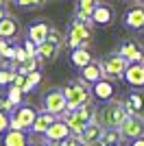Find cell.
Returning <instances> with one entry per match:
<instances>
[{"label":"cell","mask_w":144,"mask_h":146,"mask_svg":"<svg viewBox=\"0 0 144 146\" xmlns=\"http://www.w3.org/2000/svg\"><path fill=\"white\" fill-rule=\"evenodd\" d=\"M127 109L122 100H107V103L96 109L94 120L101 124L103 129H120V124L127 120Z\"/></svg>","instance_id":"1"},{"label":"cell","mask_w":144,"mask_h":146,"mask_svg":"<svg viewBox=\"0 0 144 146\" xmlns=\"http://www.w3.org/2000/svg\"><path fill=\"white\" fill-rule=\"evenodd\" d=\"M63 96H66L68 111L79 109V107H90V103H92V85H87L83 79L70 81V83L63 87Z\"/></svg>","instance_id":"2"},{"label":"cell","mask_w":144,"mask_h":146,"mask_svg":"<svg viewBox=\"0 0 144 146\" xmlns=\"http://www.w3.org/2000/svg\"><path fill=\"white\" fill-rule=\"evenodd\" d=\"M94 116H96V109H92V107H79V109L66 111L61 118H63L66 124L70 127L72 135H81V133H83V129L94 120Z\"/></svg>","instance_id":"3"},{"label":"cell","mask_w":144,"mask_h":146,"mask_svg":"<svg viewBox=\"0 0 144 146\" xmlns=\"http://www.w3.org/2000/svg\"><path fill=\"white\" fill-rule=\"evenodd\" d=\"M68 48H87L92 42V29L90 24H85V22H81V20H74L70 24V31H68Z\"/></svg>","instance_id":"4"},{"label":"cell","mask_w":144,"mask_h":146,"mask_svg":"<svg viewBox=\"0 0 144 146\" xmlns=\"http://www.w3.org/2000/svg\"><path fill=\"white\" fill-rule=\"evenodd\" d=\"M101 68H103V79L107 81H118V79H125V72L129 68V61L125 57H120L118 52H111L105 61H101Z\"/></svg>","instance_id":"5"},{"label":"cell","mask_w":144,"mask_h":146,"mask_svg":"<svg viewBox=\"0 0 144 146\" xmlns=\"http://www.w3.org/2000/svg\"><path fill=\"white\" fill-rule=\"evenodd\" d=\"M118 133L122 140H138L144 137V116H127V120L120 124Z\"/></svg>","instance_id":"6"},{"label":"cell","mask_w":144,"mask_h":146,"mask_svg":"<svg viewBox=\"0 0 144 146\" xmlns=\"http://www.w3.org/2000/svg\"><path fill=\"white\" fill-rule=\"evenodd\" d=\"M44 111L53 113V116L61 118L63 113L68 111V105H66V96H63V90H50L44 98Z\"/></svg>","instance_id":"7"},{"label":"cell","mask_w":144,"mask_h":146,"mask_svg":"<svg viewBox=\"0 0 144 146\" xmlns=\"http://www.w3.org/2000/svg\"><path fill=\"white\" fill-rule=\"evenodd\" d=\"M37 118V111L29 105H24L15 111V116H11V129H18V131H29L33 127V122Z\"/></svg>","instance_id":"8"},{"label":"cell","mask_w":144,"mask_h":146,"mask_svg":"<svg viewBox=\"0 0 144 146\" xmlns=\"http://www.w3.org/2000/svg\"><path fill=\"white\" fill-rule=\"evenodd\" d=\"M118 55L125 57L129 63H144V50L138 42H131V39H127V42L120 44L118 48Z\"/></svg>","instance_id":"9"},{"label":"cell","mask_w":144,"mask_h":146,"mask_svg":"<svg viewBox=\"0 0 144 146\" xmlns=\"http://www.w3.org/2000/svg\"><path fill=\"white\" fill-rule=\"evenodd\" d=\"M68 135H72V131H70V127L66 124V120L63 118H57V120L50 124V129L46 131V142L48 144H53V142H61V140H66Z\"/></svg>","instance_id":"10"},{"label":"cell","mask_w":144,"mask_h":146,"mask_svg":"<svg viewBox=\"0 0 144 146\" xmlns=\"http://www.w3.org/2000/svg\"><path fill=\"white\" fill-rule=\"evenodd\" d=\"M92 96L98 98V100H114L116 96V85H114V81H107V79H101L98 83H94L92 85Z\"/></svg>","instance_id":"11"},{"label":"cell","mask_w":144,"mask_h":146,"mask_svg":"<svg viewBox=\"0 0 144 146\" xmlns=\"http://www.w3.org/2000/svg\"><path fill=\"white\" fill-rule=\"evenodd\" d=\"M103 131H105V129H103L96 120H92L90 124L83 129V133L79 135V140H81V144H85V146H94V144H98V142H101Z\"/></svg>","instance_id":"12"},{"label":"cell","mask_w":144,"mask_h":146,"mask_svg":"<svg viewBox=\"0 0 144 146\" xmlns=\"http://www.w3.org/2000/svg\"><path fill=\"white\" fill-rule=\"evenodd\" d=\"M122 105H125V109H127L129 116H142V111H144V94L131 92V94L125 96Z\"/></svg>","instance_id":"13"},{"label":"cell","mask_w":144,"mask_h":146,"mask_svg":"<svg viewBox=\"0 0 144 146\" xmlns=\"http://www.w3.org/2000/svg\"><path fill=\"white\" fill-rule=\"evenodd\" d=\"M125 26L127 29H133V31H144V7H131L125 15Z\"/></svg>","instance_id":"14"},{"label":"cell","mask_w":144,"mask_h":146,"mask_svg":"<svg viewBox=\"0 0 144 146\" xmlns=\"http://www.w3.org/2000/svg\"><path fill=\"white\" fill-rule=\"evenodd\" d=\"M96 5H98V0H79L74 20H81V22H85V24L92 26V24H94V22H92V13H94Z\"/></svg>","instance_id":"15"},{"label":"cell","mask_w":144,"mask_h":146,"mask_svg":"<svg viewBox=\"0 0 144 146\" xmlns=\"http://www.w3.org/2000/svg\"><path fill=\"white\" fill-rule=\"evenodd\" d=\"M125 81L133 87H144V63H129Z\"/></svg>","instance_id":"16"},{"label":"cell","mask_w":144,"mask_h":146,"mask_svg":"<svg viewBox=\"0 0 144 146\" xmlns=\"http://www.w3.org/2000/svg\"><path fill=\"white\" fill-rule=\"evenodd\" d=\"M55 120H57V116L48 113V111L37 113L35 122H33V127H31V133H33V135H46V131L50 129V124H53Z\"/></svg>","instance_id":"17"},{"label":"cell","mask_w":144,"mask_h":146,"mask_svg":"<svg viewBox=\"0 0 144 146\" xmlns=\"http://www.w3.org/2000/svg\"><path fill=\"white\" fill-rule=\"evenodd\" d=\"M81 79L87 83V85H94L103 79V68H101V61H92L87 63L85 68H81Z\"/></svg>","instance_id":"18"},{"label":"cell","mask_w":144,"mask_h":146,"mask_svg":"<svg viewBox=\"0 0 144 146\" xmlns=\"http://www.w3.org/2000/svg\"><path fill=\"white\" fill-rule=\"evenodd\" d=\"M92 22L94 24H101V26H107L114 22V11H111V7L109 5H96L94 13H92Z\"/></svg>","instance_id":"19"},{"label":"cell","mask_w":144,"mask_h":146,"mask_svg":"<svg viewBox=\"0 0 144 146\" xmlns=\"http://www.w3.org/2000/svg\"><path fill=\"white\" fill-rule=\"evenodd\" d=\"M48 33H50V26L46 24V22H35V24H31L29 29V39L35 46H39V44H44L48 39Z\"/></svg>","instance_id":"20"},{"label":"cell","mask_w":144,"mask_h":146,"mask_svg":"<svg viewBox=\"0 0 144 146\" xmlns=\"http://www.w3.org/2000/svg\"><path fill=\"white\" fill-rule=\"evenodd\" d=\"M2 146H29V137H26L24 131L9 129V131L2 135Z\"/></svg>","instance_id":"21"},{"label":"cell","mask_w":144,"mask_h":146,"mask_svg":"<svg viewBox=\"0 0 144 146\" xmlns=\"http://www.w3.org/2000/svg\"><path fill=\"white\" fill-rule=\"evenodd\" d=\"M57 52H59V46H55L53 42H44L37 46V61L39 63H46V61H53L55 57H57Z\"/></svg>","instance_id":"22"},{"label":"cell","mask_w":144,"mask_h":146,"mask_svg":"<svg viewBox=\"0 0 144 146\" xmlns=\"http://www.w3.org/2000/svg\"><path fill=\"white\" fill-rule=\"evenodd\" d=\"M18 35V20L11 15H5L0 20V37L2 39H13Z\"/></svg>","instance_id":"23"},{"label":"cell","mask_w":144,"mask_h":146,"mask_svg":"<svg viewBox=\"0 0 144 146\" xmlns=\"http://www.w3.org/2000/svg\"><path fill=\"white\" fill-rule=\"evenodd\" d=\"M70 61L81 70V68H85L87 63H92L94 57H92V52L87 48H74V50H72V55H70Z\"/></svg>","instance_id":"24"},{"label":"cell","mask_w":144,"mask_h":146,"mask_svg":"<svg viewBox=\"0 0 144 146\" xmlns=\"http://www.w3.org/2000/svg\"><path fill=\"white\" fill-rule=\"evenodd\" d=\"M118 142H122V137H120V133H118V129H105L98 144H101V146H109V144H118Z\"/></svg>","instance_id":"25"},{"label":"cell","mask_w":144,"mask_h":146,"mask_svg":"<svg viewBox=\"0 0 144 146\" xmlns=\"http://www.w3.org/2000/svg\"><path fill=\"white\" fill-rule=\"evenodd\" d=\"M39 81H42V72H39V70H35V72L26 74V85H24V92L35 90V87L39 85Z\"/></svg>","instance_id":"26"},{"label":"cell","mask_w":144,"mask_h":146,"mask_svg":"<svg viewBox=\"0 0 144 146\" xmlns=\"http://www.w3.org/2000/svg\"><path fill=\"white\" fill-rule=\"evenodd\" d=\"M22 94H24V92L20 90V87L11 85V87H9V92H7V98H9V100H11L13 105H20V103L24 100V98H22Z\"/></svg>","instance_id":"27"},{"label":"cell","mask_w":144,"mask_h":146,"mask_svg":"<svg viewBox=\"0 0 144 146\" xmlns=\"http://www.w3.org/2000/svg\"><path fill=\"white\" fill-rule=\"evenodd\" d=\"M48 42H53L55 46H59V48H61V46H63V42H66V37L61 35L57 29H53V26H50V33H48Z\"/></svg>","instance_id":"28"},{"label":"cell","mask_w":144,"mask_h":146,"mask_svg":"<svg viewBox=\"0 0 144 146\" xmlns=\"http://www.w3.org/2000/svg\"><path fill=\"white\" fill-rule=\"evenodd\" d=\"M9 129H11V116L5 113V111H0V135H5Z\"/></svg>","instance_id":"29"},{"label":"cell","mask_w":144,"mask_h":146,"mask_svg":"<svg viewBox=\"0 0 144 146\" xmlns=\"http://www.w3.org/2000/svg\"><path fill=\"white\" fill-rule=\"evenodd\" d=\"M48 0H15V5L22 9H31V7H44Z\"/></svg>","instance_id":"30"},{"label":"cell","mask_w":144,"mask_h":146,"mask_svg":"<svg viewBox=\"0 0 144 146\" xmlns=\"http://www.w3.org/2000/svg\"><path fill=\"white\" fill-rule=\"evenodd\" d=\"M59 146H83L81 144V140H79V135H68L66 140H61V142H57Z\"/></svg>","instance_id":"31"},{"label":"cell","mask_w":144,"mask_h":146,"mask_svg":"<svg viewBox=\"0 0 144 146\" xmlns=\"http://www.w3.org/2000/svg\"><path fill=\"white\" fill-rule=\"evenodd\" d=\"M26 59H29V55H26L24 46H15V63H18V66H22Z\"/></svg>","instance_id":"32"},{"label":"cell","mask_w":144,"mask_h":146,"mask_svg":"<svg viewBox=\"0 0 144 146\" xmlns=\"http://www.w3.org/2000/svg\"><path fill=\"white\" fill-rule=\"evenodd\" d=\"M13 107H15V105H13L7 96H0V111H5V113H11Z\"/></svg>","instance_id":"33"},{"label":"cell","mask_w":144,"mask_h":146,"mask_svg":"<svg viewBox=\"0 0 144 146\" xmlns=\"http://www.w3.org/2000/svg\"><path fill=\"white\" fill-rule=\"evenodd\" d=\"M11 85L20 87V90L24 92V85H26V76H24V74H20V72H15V74H13V81H11Z\"/></svg>","instance_id":"34"},{"label":"cell","mask_w":144,"mask_h":146,"mask_svg":"<svg viewBox=\"0 0 144 146\" xmlns=\"http://www.w3.org/2000/svg\"><path fill=\"white\" fill-rule=\"evenodd\" d=\"M13 74L15 72H11V70H0V85H9L13 81Z\"/></svg>","instance_id":"35"},{"label":"cell","mask_w":144,"mask_h":146,"mask_svg":"<svg viewBox=\"0 0 144 146\" xmlns=\"http://www.w3.org/2000/svg\"><path fill=\"white\" fill-rule=\"evenodd\" d=\"M22 46H24V50H26V55H29V57H35V59H37V46L31 42V39H26Z\"/></svg>","instance_id":"36"},{"label":"cell","mask_w":144,"mask_h":146,"mask_svg":"<svg viewBox=\"0 0 144 146\" xmlns=\"http://www.w3.org/2000/svg\"><path fill=\"white\" fill-rule=\"evenodd\" d=\"M9 46H11V44H9V39H2V37H0V57L9 50Z\"/></svg>","instance_id":"37"},{"label":"cell","mask_w":144,"mask_h":146,"mask_svg":"<svg viewBox=\"0 0 144 146\" xmlns=\"http://www.w3.org/2000/svg\"><path fill=\"white\" fill-rule=\"evenodd\" d=\"M131 146H144V137H138V140H131Z\"/></svg>","instance_id":"38"},{"label":"cell","mask_w":144,"mask_h":146,"mask_svg":"<svg viewBox=\"0 0 144 146\" xmlns=\"http://www.w3.org/2000/svg\"><path fill=\"white\" fill-rule=\"evenodd\" d=\"M33 146H50V144H48V142H46V140H44V142H42V144H33Z\"/></svg>","instance_id":"39"},{"label":"cell","mask_w":144,"mask_h":146,"mask_svg":"<svg viewBox=\"0 0 144 146\" xmlns=\"http://www.w3.org/2000/svg\"><path fill=\"white\" fill-rule=\"evenodd\" d=\"M5 15H7V13H5V9H0V20L5 18Z\"/></svg>","instance_id":"40"},{"label":"cell","mask_w":144,"mask_h":146,"mask_svg":"<svg viewBox=\"0 0 144 146\" xmlns=\"http://www.w3.org/2000/svg\"><path fill=\"white\" fill-rule=\"evenodd\" d=\"M5 5H7V0H0V9H5Z\"/></svg>","instance_id":"41"},{"label":"cell","mask_w":144,"mask_h":146,"mask_svg":"<svg viewBox=\"0 0 144 146\" xmlns=\"http://www.w3.org/2000/svg\"><path fill=\"white\" fill-rule=\"evenodd\" d=\"M109 146H125V144H122V142H118V144H109Z\"/></svg>","instance_id":"42"},{"label":"cell","mask_w":144,"mask_h":146,"mask_svg":"<svg viewBox=\"0 0 144 146\" xmlns=\"http://www.w3.org/2000/svg\"><path fill=\"white\" fill-rule=\"evenodd\" d=\"M50 146H59V144H57V142H53V144H50Z\"/></svg>","instance_id":"43"},{"label":"cell","mask_w":144,"mask_h":146,"mask_svg":"<svg viewBox=\"0 0 144 146\" xmlns=\"http://www.w3.org/2000/svg\"><path fill=\"white\" fill-rule=\"evenodd\" d=\"M7 2H15V0H7Z\"/></svg>","instance_id":"44"},{"label":"cell","mask_w":144,"mask_h":146,"mask_svg":"<svg viewBox=\"0 0 144 146\" xmlns=\"http://www.w3.org/2000/svg\"><path fill=\"white\" fill-rule=\"evenodd\" d=\"M140 2H142V5H144V0H140Z\"/></svg>","instance_id":"45"},{"label":"cell","mask_w":144,"mask_h":146,"mask_svg":"<svg viewBox=\"0 0 144 146\" xmlns=\"http://www.w3.org/2000/svg\"><path fill=\"white\" fill-rule=\"evenodd\" d=\"M83 146H85V144H83Z\"/></svg>","instance_id":"46"}]
</instances>
